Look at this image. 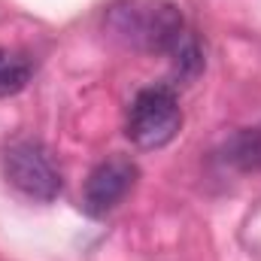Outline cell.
Returning a JSON list of instances; mask_svg holds the SVG:
<instances>
[{"mask_svg": "<svg viewBox=\"0 0 261 261\" xmlns=\"http://www.w3.org/2000/svg\"><path fill=\"white\" fill-rule=\"evenodd\" d=\"M107 28L113 37L143 52L176 55L195 34L186 28L182 12L164 0H122L110 6Z\"/></svg>", "mask_w": 261, "mask_h": 261, "instance_id": "cell-1", "label": "cell"}, {"mask_svg": "<svg viewBox=\"0 0 261 261\" xmlns=\"http://www.w3.org/2000/svg\"><path fill=\"white\" fill-rule=\"evenodd\" d=\"M179 128L182 110L170 85H149L134 97L125 125L130 143H137L140 149H161L179 134Z\"/></svg>", "mask_w": 261, "mask_h": 261, "instance_id": "cell-2", "label": "cell"}, {"mask_svg": "<svg viewBox=\"0 0 261 261\" xmlns=\"http://www.w3.org/2000/svg\"><path fill=\"white\" fill-rule=\"evenodd\" d=\"M3 170H6V179L21 195L34 197V200H55L61 192V173L52 155L34 140H21L9 146L3 158Z\"/></svg>", "mask_w": 261, "mask_h": 261, "instance_id": "cell-3", "label": "cell"}, {"mask_svg": "<svg viewBox=\"0 0 261 261\" xmlns=\"http://www.w3.org/2000/svg\"><path fill=\"white\" fill-rule=\"evenodd\" d=\"M137 176H140L137 164L130 158H125V155H113V158L100 161L88 173V179H85V195H82L85 213L94 216V219L113 213L128 197V192L137 182Z\"/></svg>", "mask_w": 261, "mask_h": 261, "instance_id": "cell-4", "label": "cell"}, {"mask_svg": "<svg viewBox=\"0 0 261 261\" xmlns=\"http://www.w3.org/2000/svg\"><path fill=\"white\" fill-rule=\"evenodd\" d=\"M34 76V61L21 52L0 49V97L18 94Z\"/></svg>", "mask_w": 261, "mask_h": 261, "instance_id": "cell-5", "label": "cell"}]
</instances>
